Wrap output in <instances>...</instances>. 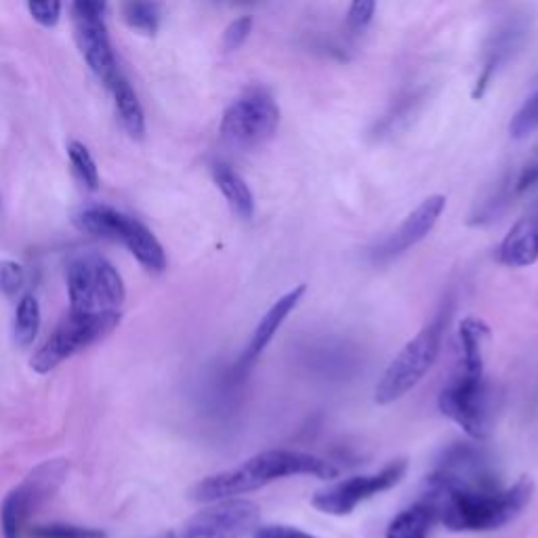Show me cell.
Segmentation results:
<instances>
[{
    "label": "cell",
    "mask_w": 538,
    "mask_h": 538,
    "mask_svg": "<svg viewBox=\"0 0 538 538\" xmlns=\"http://www.w3.org/2000/svg\"><path fill=\"white\" fill-rule=\"evenodd\" d=\"M423 499L438 520L452 532L496 530L524 511L532 499V482L517 480L513 486H429Z\"/></svg>",
    "instance_id": "cell-1"
},
{
    "label": "cell",
    "mask_w": 538,
    "mask_h": 538,
    "mask_svg": "<svg viewBox=\"0 0 538 538\" xmlns=\"http://www.w3.org/2000/svg\"><path fill=\"white\" fill-rule=\"evenodd\" d=\"M295 475H314L320 480H335L339 469L316 454L301 450H265L246 459L238 467L219 471L200 480L192 490L190 499L196 503H217L225 499L259 490Z\"/></svg>",
    "instance_id": "cell-2"
},
{
    "label": "cell",
    "mask_w": 538,
    "mask_h": 538,
    "mask_svg": "<svg viewBox=\"0 0 538 538\" xmlns=\"http://www.w3.org/2000/svg\"><path fill=\"white\" fill-rule=\"evenodd\" d=\"M450 312L452 303L444 301L436 316H433L419 333L400 349V354L389 362L375 387V402L379 406H389L402 400L408 391H412L423 381L431 366L436 364L442 351L444 330L448 326Z\"/></svg>",
    "instance_id": "cell-3"
},
{
    "label": "cell",
    "mask_w": 538,
    "mask_h": 538,
    "mask_svg": "<svg viewBox=\"0 0 538 538\" xmlns=\"http://www.w3.org/2000/svg\"><path fill=\"white\" fill-rule=\"evenodd\" d=\"M118 324L120 309H108V312L95 314L70 312V316L53 330V335L45 341V345L32 356L30 368L38 372V375H47V372L55 370L59 364L80 354V351H85L112 335Z\"/></svg>",
    "instance_id": "cell-4"
},
{
    "label": "cell",
    "mask_w": 538,
    "mask_h": 538,
    "mask_svg": "<svg viewBox=\"0 0 538 538\" xmlns=\"http://www.w3.org/2000/svg\"><path fill=\"white\" fill-rule=\"evenodd\" d=\"M66 276L72 312H108V309H120L127 299V286H124L118 269L103 257L91 255L74 259L68 265Z\"/></svg>",
    "instance_id": "cell-5"
},
{
    "label": "cell",
    "mask_w": 538,
    "mask_h": 538,
    "mask_svg": "<svg viewBox=\"0 0 538 538\" xmlns=\"http://www.w3.org/2000/svg\"><path fill=\"white\" fill-rule=\"evenodd\" d=\"M261 509L242 499H225L211 503L177 530L158 538H244L259 528Z\"/></svg>",
    "instance_id": "cell-6"
},
{
    "label": "cell",
    "mask_w": 538,
    "mask_h": 538,
    "mask_svg": "<svg viewBox=\"0 0 538 538\" xmlns=\"http://www.w3.org/2000/svg\"><path fill=\"white\" fill-rule=\"evenodd\" d=\"M442 415L457 423L471 440H486L490 433L486 375L459 372L440 393Z\"/></svg>",
    "instance_id": "cell-7"
},
{
    "label": "cell",
    "mask_w": 538,
    "mask_h": 538,
    "mask_svg": "<svg viewBox=\"0 0 538 538\" xmlns=\"http://www.w3.org/2000/svg\"><path fill=\"white\" fill-rule=\"evenodd\" d=\"M408 471L406 459H396L385 465L381 471L362 473L337 482L324 490H318L312 499V505L326 515H349L360 503L372 499L375 494L396 488Z\"/></svg>",
    "instance_id": "cell-8"
},
{
    "label": "cell",
    "mask_w": 538,
    "mask_h": 538,
    "mask_svg": "<svg viewBox=\"0 0 538 538\" xmlns=\"http://www.w3.org/2000/svg\"><path fill=\"white\" fill-rule=\"evenodd\" d=\"M280 124V108L263 91H253L234 101L221 118V137L240 148L259 146Z\"/></svg>",
    "instance_id": "cell-9"
},
{
    "label": "cell",
    "mask_w": 538,
    "mask_h": 538,
    "mask_svg": "<svg viewBox=\"0 0 538 538\" xmlns=\"http://www.w3.org/2000/svg\"><path fill=\"white\" fill-rule=\"evenodd\" d=\"M446 209V198L436 194L423 200L415 211H412L398 227L393 230L377 248L372 251V259L377 263H389L398 259L412 246H417L440 221Z\"/></svg>",
    "instance_id": "cell-10"
},
{
    "label": "cell",
    "mask_w": 538,
    "mask_h": 538,
    "mask_svg": "<svg viewBox=\"0 0 538 538\" xmlns=\"http://www.w3.org/2000/svg\"><path fill=\"white\" fill-rule=\"evenodd\" d=\"M305 291H307V286L299 284V286L291 288V291H288L286 295H282L272 307L267 309L265 316L255 326L253 337H251V341H248L244 354L240 356V360L232 368V375L236 381L246 377V372L251 370V366L259 360V356L267 349V345L274 341L280 326L286 322V318L291 316L297 309V305L301 303Z\"/></svg>",
    "instance_id": "cell-11"
},
{
    "label": "cell",
    "mask_w": 538,
    "mask_h": 538,
    "mask_svg": "<svg viewBox=\"0 0 538 538\" xmlns=\"http://www.w3.org/2000/svg\"><path fill=\"white\" fill-rule=\"evenodd\" d=\"M76 40L89 68L95 72L97 78H101L110 87L118 78V68L108 30L103 26V19L76 17Z\"/></svg>",
    "instance_id": "cell-12"
},
{
    "label": "cell",
    "mask_w": 538,
    "mask_h": 538,
    "mask_svg": "<svg viewBox=\"0 0 538 538\" xmlns=\"http://www.w3.org/2000/svg\"><path fill=\"white\" fill-rule=\"evenodd\" d=\"M496 259L507 267H528L538 261V204L513 223L496 251Z\"/></svg>",
    "instance_id": "cell-13"
},
{
    "label": "cell",
    "mask_w": 538,
    "mask_h": 538,
    "mask_svg": "<svg viewBox=\"0 0 538 538\" xmlns=\"http://www.w3.org/2000/svg\"><path fill=\"white\" fill-rule=\"evenodd\" d=\"M120 242L129 248L131 255L143 267H146L148 272L160 274V272H164V269H167L169 261H167V253H164L160 240L141 221L127 215V219H124V225H122Z\"/></svg>",
    "instance_id": "cell-14"
},
{
    "label": "cell",
    "mask_w": 538,
    "mask_h": 538,
    "mask_svg": "<svg viewBox=\"0 0 538 538\" xmlns=\"http://www.w3.org/2000/svg\"><path fill=\"white\" fill-rule=\"evenodd\" d=\"M490 335L486 322L480 318H465L459 324V343H461V372L465 375H486L484 370V345Z\"/></svg>",
    "instance_id": "cell-15"
},
{
    "label": "cell",
    "mask_w": 538,
    "mask_h": 538,
    "mask_svg": "<svg viewBox=\"0 0 538 538\" xmlns=\"http://www.w3.org/2000/svg\"><path fill=\"white\" fill-rule=\"evenodd\" d=\"M213 179L217 183L219 192L227 200V204L232 206V211L242 217L251 219L255 215V198L251 188H248L246 181L227 164L219 162L213 167Z\"/></svg>",
    "instance_id": "cell-16"
},
{
    "label": "cell",
    "mask_w": 538,
    "mask_h": 538,
    "mask_svg": "<svg viewBox=\"0 0 538 538\" xmlns=\"http://www.w3.org/2000/svg\"><path fill=\"white\" fill-rule=\"evenodd\" d=\"M124 219H127V215L112 209V206L97 204V206H89V209H82L76 215V225H78V230H82L93 238L120 242Z\"/></svg>",
    "instance_id": "cell-17"
},
{
    "label": "cell",
    "mask_w": 538,
    "mask_h": 538,
    "mask_svg": "<svg viewBox=\"0 0 538 538\" xmlns=\"http://www.w3.org/2000/svg\"><path fill=\"white\" fill-rule=\"evenodd\" d=\"M436 520V511L425 499H421L419 503L410 505L400 515L393 517L385 530V538H427Z\"/></svg>",
    "instance_id": "cell-18"
},
{
    "label": "cell",
    "mask_w": 538,
    "mask_h": 538,
    "mask_svg": "<svg viewBox=\"0 0 538 538\" xmlns=\"http://www.w3.org/2000/svg\"><path fill=\"white\" fill-rule=\"evenodd\" d=\"M116 101V112L120 116V122L124 131H127L131 137L141 139L146 135V114H143V108L139 103L137 93L124 78H116L110 85Z\"/></svg>",
    "instance_id": "cell-19"
},
{
    "label": "cell",
    "mask_w": 538,
    "mask_h": 538,
    "mask_svg": "<svg viewBox=\"0 0 538 538\" xmlns=\"http://www.w3.org/2000/svg\"><path fill=\"white\" fill-rule=\"evenodd\" d=\"M40 328V303L34 295H24L17 303L13 318V339L19 347L34 343Z\"/></svg>",
    "instance_id": "cell-20"
},
{
    "label": "cell",
    "mask_w": 538,
    "mask_h": 538,
    "mask_svg": "<svg viewBox=\"0 0 538 538\" xmlns=\"http://www.w3.org/2000/svg\"><path fill=\"white\" fill-rule=\"evenodd\" d=\"M124 22L143 34H156L160 26V11L154 0H127L122 9Z\"/></svg>",
    "instance_id": "cell-21"
},
{
    "label": "cell",
    "mask_w": 538,
    "mask_h": 538,
    "mask_svg": "<svg viewBox=\"0 0 538 538\" xmlns=\"http://www.w3.org/2000/svg\"><path fill=\"white\" fill-rule=\"evenodd\" d=\"M68 156H70V162H72L76 175L80 177L82 183H85V188L95 192L99 188V171H97L95 158L91 156L89 148L80 141H70L68 143Z\"/></svg>",
    "instance_id": "cell-22"
},
{
    "label": "cell",
    "mask_w": 538,
    "mask_h": 538,
    "mask_svg": "<svg viewBox=\"0 0 538 538\" xmlns=\"http://www.w3.org/2000/svg\"><path fill=\"white\" fill-rule=\"evenodd\" d=\"M24 534L28 538H108V534L99 528H85V526H72V524L30 526Z\"/></svg>",
    "instance_id": "cell-23"
},
{
    "label": "cell",
    "mask_w": 538,
    "mask_h": 538,
    "mask_svg": "<svg viewBox=\"0 0 538 538\" xmlns=\"http://www.w3.org/2000/svg\"><path fill=\"white\" fill-rule=\"evenodd\" d=\"M0 524H3L5 538H24L28 517L15 492H9L7 499L3 501V507H0Z\"/></svg>",
    "instance_id": "cell-24"
},
{
    "label": "cell",
    "mask_w": 538,
    "mask_h": 538,
    "mask_svg": "<svg viewBox=\"0 0 538 538\" xmlns=\"http://www.w3.org/2000/svg\"><path fill=\"white\" fill-rule=\"evenodd\" d=\"M538 129V91L524 103L509 124V133L515 139H524Z\"/></svg>",
    "instance_id": "cell-25"
},
{
    "label": "cell",
    "mask_w": 538,
    "mask_h": 538,
    "mask_svg": "<svg viewBox=\"0 0 538 538\" xmlns=\"http://www.w3.org/2000/svg\"><path fill=\"white\" fill-rule=\"evenodd\" d=\"M24 284H26V272L22 265L9 259L0 261V295L15 297L17 293H22Z\"/></svg>",
    "instance_id": "cell-26"
},
{
    "label": "cell",
    "mask_w": 538,
    "mask_h": 538,
    "mask_svg": "<svg viewBox=\"0 0 538 538\" xmlns=\"http://www.w3.org/2000/svg\"><path fill=\"white\" fill-rule=\"evenodd\" d=\"M251 30H253V17L244 15V17L234 19V22L227 26L223 32V38H221L223 51L232 53V51L240 49L246 43V38H248V34H251Z\"/></svg>",
    "instance_id": "cell-27"
},
{
    "label": "cell",
    "mask_w": 538,
    "mask_h": 538,
    "mask_svg": "<svg viewBox=\"0 0 538 538\" xmlns=\"http://www.w3.org/2000/svg\"><path fill=\"white\" fill-rule=\"evenodd\" d=\"M28 11L34 17V22L45 28H53L61 17V0H28Z\"/></svg>",
    "instance_id": "cell-28"
},
{
    "label": "cell",
    "mask_w": 538,
    "mask_h": 538,
    "mask_svg": "<svg viewBox=\"0 0 538 538\" xmlns=\"http://www.w3.org/2000/svg\"><path fill=\"white\" fill-rule=\"evenodd\" d=\"M377 11V0H351L349 7V26L356 30H364Z\"/></svg>",
    "instance_id": "cell-29"
},
{
    "label": "cell",
    "mask_w": 538,
    "mask_h": 538,
    "mask_svg": "<svg viewBox=\"0 0 538 538\" xmlns=\"http://www.w3.org/2000/svg\"><path fill=\"white\" fill-rule=\"evenodd\" d=\"M253 538H318L305 530L293 528V526H261L255 530Z\"/></svg>",
    "instance_id": "cell-30"
},
{
    "label": "cell",
    "mask_w": 538,
    "mask_h": 538,
    "mask_svg": "<svg viewBox=\"0 0 538 538\" xmlns=\"http://www.w3.org/2000/svg\"><path fill=\"white\" fill-rule=\"evenodd\" d=\"M108 0H74V11L76 17H87V19H101L106 13Z\"/></svg>",
    "instance_id": "cell-31"
},
{
    "label": "cell",
    "mask_w": 538,
    "mask_h": 538,
    "mask_svg": "<svg viewBox=\"0 0 538 538\" xmlns=\"http://www.w3.org/2000/svg\"><path fill=\"white\" fill-rule=\"evenodd\" d=\"M536 183H538V160L534 164H530V167L522 173L520 181H517V192H526Z\"/></svg>",
    "instance_id": "cell-32"
},
{
    "label": "cell",
    "mask_w": 538,
    "mask_h": 538,
    "mask_svg": "<svg viewBox=\"0 0 538 538\" xmlns=\"http://www.w3.org/2000/svg\"><path fill=\"white\" fill-rule=\"evenodd\" d=\"M492 70H494V61H490V64H488L486 70H484V74L480 76L478 87H475V91H473V99H480V97L484 95V91H486V87H488V80H490V76H492Z\"/></svg>",
    "instance_id": "cell-33"
}]
</instances>
